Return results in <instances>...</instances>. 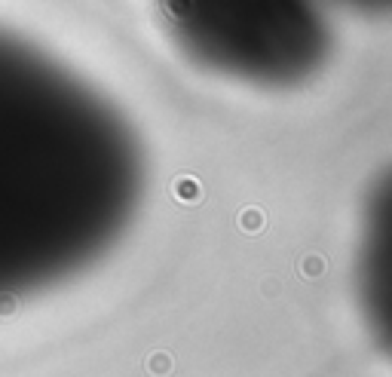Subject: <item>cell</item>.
<instances>
[{
  "mask_svg": "<svg viewBox=\"0 0 392 377\" xmlns=\"http://www.w3.org/2000/svg\"><path fill=\"white\" fill-rule=\"evenodd\" d=\"M144 197L147 153L123 108L0 25V310L101 264Z\"/></svg>",
  "mask_w": 392,
  "mask_h": 377,
  "instance_id": "obj_1",
  "label": "cell"
},
{
  "mask_svg": "<svg viewBox=\"0 0 392 377\" xmlns=\"http://www.w3.org/2000/svg\"><path fill=\"white\" fill-rule=\"evenodd\" d=\"M184 59L258 92H288L319 77L331 28L319 0H154Z\"/></svg>",
  "mask_w": 392,
  "mask_h": 377,
  "instance_id": "obj_2",
  "label": "cell"
},
{
  "mask_svg": "<svg viewBox=\"0 0 392 377\" xmlns=\"http://www.w3.org/2000/svg\"><path fill=\"white\" fill-rule=\"evenodd\" d=\"M386 190L380 187L377 206H371V215H365L359 243V294L365 319L377 328V335H386V307H389V252H386Z\"/></svg>",
  "mask_w": 392,
  "mask_h": 377,
  "instance_id": "obj_3",
  "label": "cell"
},
{
  "mask_svg": "<svg viewBox=\"0 0 392 377\" xmlns=\"http://www.w3.org/2000/svg\"><path fill=\"white\" fill-rule=\"evenodd\" d=\"M319 4H338V6H347L352 13H362V16H371V13H384L389 6V0H319Z\"/></svg>",
  "mask_w": 392,
  "mask_h": 377,
  "instance_id": "obj_4",
  "label": "cell"
}]
</instances>
